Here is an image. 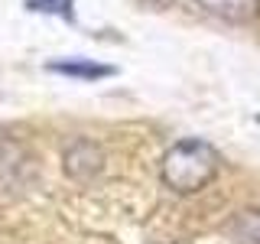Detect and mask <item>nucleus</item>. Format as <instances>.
Here are the masks:
<instances>
[{"mask_svg":"<svg viewBox=\"0 0 260 244\" xmlns=\"http://www.w3.org/2000/svg\"><path fill=\"white\" fill-rule=\"evenodd\" d=\"M195 4L224 23H250L260 16V0H195Z\"/></svg>","mask_w":260,"mask_h":244,"instance_id":"2","label":"nucleus"},{"mask_svg":"<svg viewBox=\"0 0 260 244\" xmlns=\"http://www.w3.org/2000/svg\"><path fill=\"white\" fill-rule=\"evenodd\" d=\"M234 244H260V208H247L231 222Z\"/></svg>","mask_w":260,"mask_h":244,"instance_id":"4","label":"nucleus"},{"mask_svg":"<svg viewBox=\"0 0 260 244\" xmlns=\"http://www.w3.org/2000/svg\"><path fill=\"white\" fill-rule=\"evenodd\" d=\"M49 69L59 72V75H69V78H85V81L114 75L111 65H98L91 59H59V62H49Z\"/></svg>","mask_w":260,"mask_h":244,"instance_id":"3","label":"nucleus"},{"mask_svg":"<svg viewBox=\"0 0 260 244\" xmlns=\"http://www.w3.org/2000/svg\"><path fill=\"white\" fill-rule=\"evenodd\" d=\"M221 169V157L218 150L199 137L192 140H179L173 150L162 157V179L173 186L176 192H199L205 189Z\"/></svg>","mask_w":260,"mask_h":244,"instance_id":"1","label":"nucleus"},{"mask_svg":"<svg viewBox=\"0 0 260 244\" xmlns=\"http://www.w3.org/2000/svg\"><path fill=\"white\" fill-rule=\"evenodd\" d=\"M75 0H29V10H39V13H55L62 20H75V10H72Z\"/></svg>","mask_w":260,"mask_h":244,"instance_id":"5","label":"nucleus"}]
</instances>
